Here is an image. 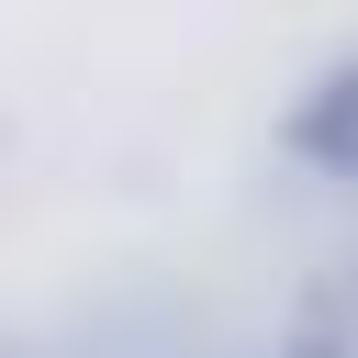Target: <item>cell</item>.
Here are the masks:
<instances>
[{"instance_id": "cell-1", "label": "cell", "mask_w": 358, "mask_h": 358, "mask_svg": "<svg viewBox=\"0 0 358 358\" xmlns=\"http://www.w3.org/2000/svg\"><path fill=\"white\" fill-rule=\"evenodd\" d=\"M280 145H291L313 179H358V56H347V67H324V78L291 101Z\"/></svg>"}, {"instance_id": "cell-2", "label": "cell", "mask_w": 358, "mask_h": 358, "mask_svg": "<svg viewBox=\"0 0 358 358\" xmlns=\"http://www.w3.org/2000/svg\"><path fill=\"white\" fill-rule=\"evenodd\" d=\"M268 358H358V257H336V268H313L291 291Z\"/></svg>"}]
</instances>
